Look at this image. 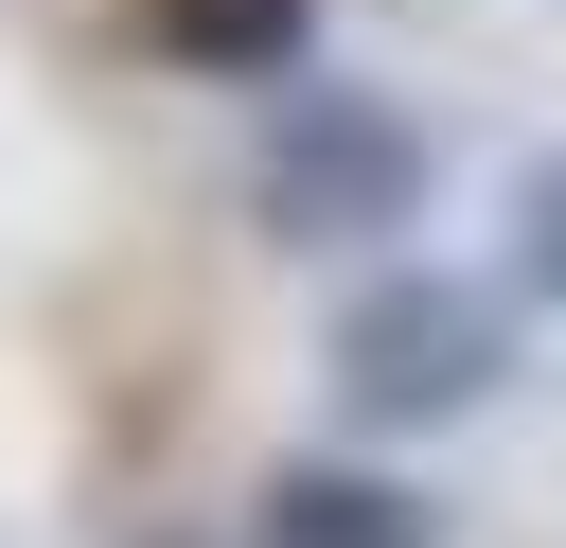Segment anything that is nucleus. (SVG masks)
<instances>
[{"label":"nucleus","instance_id":"1","mask_svg":"<svg viewBox=\"0 0 566 548\" xmlns=\"http://www.w3.org/2000/svg\"><path fill=\"white\" fill-rule=\"evenodd\" d=\"M424 194V124L371 106V88H283L265 124V230L283 247H354V230H407Z\"/></svg>","mask_w":566,"mask_h":548},{"label":"nucleus","instance_id":"2","mask_svg":"<svg viewBox=\"0 0 566 548\" xmlns=\"http://www.w3.org/2000/svg\"><path fill=\"white\" fill-rule=\"evenodd\" d=\"M336 389H354V424H460L495 389V301L478 283H371L336 318Z\"/></svg>","mask_w":566,"mask_h":548},{"label":"nucleus","instance_id":"3","mask_svg":"<svg viewBox=\"0 0 566 548\" xmlns=\"http://www.w3.org/2000/svg\"><path fill=\"white\" fill-rule=\"evenodd\" d=\"M265 548H442V530H424V495H389L354 460H283L265 477Z\"/></svg>","mask_w":566,"mask_h":548},{"label":"nucleus","instance_id":"4","mask_svg":"<svg viewBox=\"0 0 566 548\" xmlns=\"http://www.w3.org/2000/svg\"><path fill=\"white\" fill-rule=\"evenodd\" d=\"M301 35H318V0H142V53H177V71H301Z\"/></svg>","mask_w":566,"mask_h":548},{"label":"nucleus","instance_id":"5","mask_svg":"<svg viewBox=\"0 0 566 548\" xmlns=\"http://www.w3.org/2000/svg\"><path fill=\"white\" fill-rule=\"evenodd\" d=\"M513 283H548V301H566V159H531V177H513Z\"/></svg>","mask_w":566,"mask_h":548}]
</instances>
